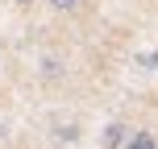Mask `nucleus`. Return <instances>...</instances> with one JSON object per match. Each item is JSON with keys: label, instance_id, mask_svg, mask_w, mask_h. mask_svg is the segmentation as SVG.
Returning <instances> with one entry per match:
<instances>
[{"label": "nucleus", "instance_id": "1", "mask_svg": "<svg viewBox=\"0 0 158 149\" xmlns=\"http://www.w3.org/2000/svg\"><path fill=\"white\" fill-rule=\"evenodd\" d=\"M125 124H108V128H104V137H100V145L104 149H121V145H125Z\"/></svg>", "mask_w": 158, "mask_h": 149}, {"label": "nucleus", "instance_id": "2", "mask_svg": "<svg viewBox=\"0 0 158 149\" xmlns=\"http://www.w3.org/2000/svg\"><path fill=\"white\" fill-rule=\"evenodd\" d=\"M125 149H158V141L150 133H129L125 137Z\"/></svg>", "mask_w": 158, "mask_h": 149}, {"label": "nucleus", "instance_id": "3", "mask_svg": "<svg viewBox=\"0 0 158 149\" xmlns=\"http://www.w3.org/2000/svg\"><path fill=\"white\" fill-rule=\"evenodd\" d=\"M79 4H83V0H50V8H58V13H71Z\"/></svg>", "mask_w": 158, "mask_h": 149}, {"label": "nucleus", "instance_id": "4", "mask_svg": "<svg viewBox=\"0 0 158 149\" xmlns=\"http://www.w3.org/2000/svg\"><path fill=\"white\" fill-rule=\"evenodd\" d=\"M142 66H146V71H154V66H158V54H146V58H142Z\"/></svg>", "mask_w": 158, "mask_h": 149}, {"label": "nucleus", "instance_id": "5", "mask_svg": "<svg viewBox=\"0 0 158 149\" xmlns=\"http://www.w3.org/2000/svg\"><path fill=\"white\" fill-rule=\"evenodd\" d=\"M13 4H33V0H13Z\"/></svg>", "mask_w": 158, "mask_h": 149}]
</instances>
